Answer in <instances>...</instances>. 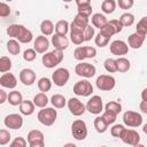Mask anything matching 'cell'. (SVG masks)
<instances>
[{
	"label": "cell",
	"instance_id": "obj_31",
	"mask_svg": "<svg viewBox=\"0 0 147 147\" xmlns=\"http://www.w3.org/2000/svg\"><path fill=\"white\" fill-rule=\"evenodd\" d=\"M7 51L9 52V54L11 55H17L21 52V46L20 42L16 39H10L7 42Z\"/></svg>",
	"mask_w": 147,
	"mask_h": 147
},
{
	"label": "cell",
	"instance_id": "obj_42",
	"mask_svg": "<svg viewBox=\"0 0 147 147\" xmlns=\"http://www.w3.org/2000/svg\"><path fill=\"white\" fill-rule=\"evenodd\" d=\"M124 130H125V126H124V125H122V124H116V125H114V126L110 129V133H111V136L115 137V138H121V136L123 134Z\"/></svg>",
	"mask_w": 147,
	"mask_h": 147
},
{
	"label": "cell",
	"instance_id": "obj_36",
	"mask_svg": "<svg viewBox=\"0 0 147 147\" xmlns=\"http://www.w3.org/2000/svg\"><path fill=\"white\" fill-rule=\"evenodd\" d=\"M10 69H11V60L7 56H1L0 57V72L6 74V72H9Z\"/></svg>",
	"mask_w": 147,
	"mask_h": 147
},
{
	"label": "cell",
	"instance_id": "obj_40",
	"mask_svg": "<svg viewBox=\"0 0 147 147\" xmlns=\"http://www.w3.org/2000/svg\"><path fill=\"white\" fill-rule=\"evenodd\" d=\"M136 32L141 34V36H146L147 34V16H144L137 24L136 28Z\"/></svg>",
	"mask_w": 147,
	"mask_h": 147
},
{
	"label": "cell",
	"instance_id": "obj_37",
	"mask_svg": "<svg viewBox=\"0 0 147 147\" xmlns=\"http://www.w3.org/2000/svg\"><path fill=\"white\" fill-rule=\"evenodd\" d=\"M119 22L123 26H131L134 23V15L131 13H124L119 16Z\"/></svg>",
	"mask_w": 147,
	"mask_h": 147
},
{
	"label": "cell",
	"instance_id": "obj_24",
	"mask_svg": "<svg viewBox=\"0 0 147 147\" xmlns=\"http://www.w3.org/2000/svg\"><path fill=\"white\" fill-rule=\"evenodd\" d=\"M54 30H55V26H54V24H53L52 21L45 20V21L41 22V24H40V31H41L42 36H45V37L52 36L53 32H54Z\"/></svg>",
	"mask_w": 147,
	"mask_h": 147
},
{
	"label": "cell",
	"instance_id": "obj_1",
	"mask_svg": "<svg viewBox=\"0 0 147 147\" xmlns=\"http://www.w3.org/2000/svg\"><path fill=\"white\" fill-rule=\"evenodd\" d=\"M7 34L22 44H29L33 39L32 32L22 24H10L7 28Z\"/></svg>",
	"mask_w": 147,
	"mask_h": 147
},
{
	"label": "cell",
	"instance_id": "obj_45",
	"mask_svg": "<svg viewBox=\"0 0 147 147\" xmlns=\"http://www.w3.org/2000/svg\"><path fill=\"white\" fill-rule=\"evenodd\" d=\"M10 140V133L6 129L0 130V145H7Z\"/></svg>",
	"mask_w": 147,
	"mask_h": 147
},
{
	"label": "cell",
	"instance_id": "obj_9",
	"mask_svg": "<svg viewBox=\"0 0 147 147\" xmlns=\"http://www.w3.org/2000/svg\"><path fill=\"white\" fill-rule=\"evenodd\" d=\"M75 72L83 78H91L95 75L96 69L93 64L87 63V62H80L75 67Z\"/></svg>",
	"mask_w": 147,
	"mask_h": 147
},
{
	"label": "cell",
	"instance_id": "obj_39",
	"mask_svg": "<svg viewBox=\"0 0 147 147\" xmlns=\"http://www.w3.org/2000/svg\"><path fill=\"white\" fill-rule=\"evenodd\" d=\"M44 140V133L39 130H31L28 133V142H33V141H39Z\"/></svg>",
	"mask_w": 147,
	"mask_h": 147
},
{
	"label": "cell",
	"instance_id": "obj_15",
	"mask_svg": "<svg viewBox=\"0 0 147 147\" xmlns=\"http://www.w3.org/2000/svg\"><path fill=\"white\" fill-rule=\"evenodd\" d=\"M84 30L77 25H75L72 22L70 23V40L75 44V45H82L83 41H85L84 39Z\"/></svg>",
	"mask_w": 147,
	"mask_h": 147
},
{
	"label": "cell",
	"instance_id": "obj_5",
	"mask_svg": "<svg viewBox=\"0 0 147 147\" xmlns=\"http://www.w3.org/2000/svg\"><path fill=\"white\" fill-rule=\"evenodd\" d=\"M96 87L100 91H111L116 85V79L110 75H100L95 80Z\"/></svg>",
	"mask_w": 147,
	"mask_h": 147
},
{
	"label": "cell",
	"instance_id": "obj_26",
	"mask_svg": "<svg viewBox=\"0 0 147 147\" xmlns=\"http://www.w3.org/2000/svg\"><path fill=\"white\" fill-rule=\"evenodd\" d=\"M48 102H49L48 96L46 95V93H42V92L36 94L34 98H33V103H34V106H36V107H39V108H41V109H42V108H46V106H47Z\"/></svg>",
	"mask_w": 147,
	"mask_h": 147
},
{
	"label": "cell",
	"instance_id": "obj_18",
	"mask_svg": "<svg viewBox=\"0 0 147 147\" xmlns=\"http://www.w3.org/2000/svg\"><path fill=\"white\" fill-rule=\"evenodd\" d=\"M52 45L54 46V49H59L63 52L69 46V39L65 36H59L55 33L52 37Z\"/></svg>",
	"mask_w": 147,
	"mask_h": 147
},
{
	"label": "cell",
	"instance_id": "obj_59",
	"mask_svg": "<svg viewBox=\"0 0 147 147\" xmlns=\"http://www.w3.org/2000/svg\"><path fill=\"white\" fill-rule=\"evenodd\" d=\"M142 131H144V133H146V134H147V123L142 126Z\"/></svg>",
	"mask_w": 147,
	"mask_h": 147
},
{
	"label": "cell",
	"instance_id": "obj_4",
	"mask_svg": "<svg viewBox=\"0 0 147 147\" xmlns=\"http://www.w3.org/2000/svg\"><path fill=\"white\" fill-rule=\"evenodd\" d=\"M71 133L76 140H84L87 137V125L83 119H76L71 124Z\"/></svg>",
	"mask_w": 147,
	"mask_h": 147
},
{
	"label": "cell",
	"instance_id": "obj_14",
	"mask_svg": "<svg viewBox=\"0 0 147 147\" xmlns=\"http://www.w3.org/2000/svg\"><path fill=\"white\" fill-rule=\"evenodd\" d=\"M109 47H110V53L114 55H117L118 57L126 55L129 52V46L123 40H114Z\"/></svg>",
	"mask_w": 147,
	"mask_h": 147
},
{
	"label": "cell",
	"instance_id": "obj_44",
	"mask_svg": "<svg viewBox=\"0 0 147 147\" xmlns=\"http://www.w3.org/2000/svg\"><path fill=\"white\" fill-rule=\"evenodd\" d=\"M100 32L102 33V34H105V36H107V37H109V38H111L114 34H116V31H115V29L113 28V25L109 23V21H108V23L100 30Z\"/></svg>",
	"mask_w": 147,
	"mask_h": 147
},
{
	"label": "cell",
	"instance_id": "obj_49",
	"mask_svg": "<svg viewBox=\"0 0 147 147\" xmlns=\"http://www.w3.org/2000/svg\"><path fill=\"white\" fill-rule=\"evenodd\" d=\"M84 47V52H85V56L86 59H93L96 55V49L94 47L91 46H83Z\"/></svg>",
	"mask_w": 147,
	"mask_h": 147
},
{
	"label": "cell",
	"instance_id": "obj_22",
	"mask_svg": "<svg viewBox=\"0 0 147 147\" xmlns=\"http://www.w3.org/2000/svg\"><path fill=\"white\" fill-rule=\"evenodd\" d=\"M91 21H92V25H93L94 28L100 29V30H101V29H102V28L108 23L107 17H106L105 15L100 14V13H95V14H93V15H92Z\"/></svg>",
	"mask_w": 147,
	"mask_h": 147
},
{
	"label": "cell",
	"instance_id": "obj_17",
	"mask_svg": "<svg viewBox=\"0 0 147 147\" xmlns=\"http://www.w3.org/2000/svg\"><path fill=\"white\" fill-rule=\"evenodd\" d=\"M48 47H49V41H48L47 37H45L42 34L41 36H38L34 39V41H33V49L37 53H39V54L46 53V51L48 49Z\"/></svg>",
	"mask_w": 147,
	"mask_h": 147
},
{
	"label": "cell",
	"instance_id": "obj_10",
	"mask_svg": "<svg viewBox=\"0 0 147 147\" xmlns=\"http://www.w3.org/2000/svg\"><path fill=\"white\" fill-rule=\"evenodd\" d=\"M103 109V103H102V99L99 95H93L92 98L88 99L87 103H86V110L93 115H99L101 114Z\"/></svg>",
	"mask_w": 147,
	"mask_h": 147
},
{
	"label": "cell",
	"instance_id": "obj_3",
	"mask_svg": "<svg viewBox=\"0 0 147 147\" xmlns=\"http://www.w3.org/2000/svg\"><path fill=\"white\" fill-rule=\"evenodd\" d=\"M56 117H57V111L52 107L42 108L41 110L38 111V115H37L38 121L45 126L53 125L56 121Z\"/></svg>",
	"mask_w": 147,
	"mask_h": 147
},
{
	"label": "cell",
	"instance_id": "obj_53",
	"mask_svg": "<svg viewBox=\"0 0 147 147\" xmlns=\"http://www.w3.org/2000/svg\"><path fill=\"white\" fill-rule=\"evenodd\" d=\"M109 23L113 25V28L115 29L116 33H119V32L122 31V29H123V24L119 22V20H111V21H109Z\"/></svg>",
	"mask_w": 147,
	"mask_h": 147
},
{
	"label": "cell",
	"instance_id": "obj_51",
	"mask_svg": "<svg viewBox=\"0 0 147 147\" xmlns=\"http://www.w3.org/2000/svg\"><path fill=\"white\" fill-rule=\"evenodd\" d=\"M10 14V8L7 3L5 2H0V16L1 17H7Z\"/></svg>",
	"mask_w": 147,
	"mask_h": 147
},
{
	"label": "cell",
	"instance_id": "obj_56",
	"mask_svg": "<svg viewBox=\"0 0 147 147\" xmlns=\"http://www.w3.org/2000/svg\"><path fill=\"white\" fill-rule=\"evenodd\" d=\"M139 109L144 114H147V101H141L140 105H139Z\"/></svg>",
	"mask_w": 147,
	"mask_h": 147
},
{
	"label": "cell",
	"instance_id": "obj_19",
	"mask_svg": "<svg viewBox=\"0 0 147 147\" xmlns=\"http://www.w3.org/2000/svg\"><path fill=\"white\" fill-rule=\"evenodd\" d=\"M76 5H77V10H78L77 14H80L86 17H90L92 15L93 9H92V5L90 0H77Z\"/></svg>",
	"mask_w": 147,
	"mask_h": 147
},
{
	"label": "cell",
	"instance_id": "obj_13",
	"mask_svg": "<svg viewBox=\"0 0 147 147\" xmlns=\"http://www.w3.org/2000/svg\"><path fill=\"white\" fill-rule=\"evenodd\" d=\"M3 124L6 127L11 129V130H18L23 125V117L18 114H9L5 117Z\"/></svg>",
	"mask_w": 147,
	"mask_h": 147
},
{
	"label": "cell",
	"instance_id": "obj_46",
	"mask_svg": "<svg viewBox=\"0 0 147 147\" xmlns=\"http://www.w3.org/2000/svg\"><path fill=\"white\" fill-rule=\"evenodd\" d=\"M74 57H75L77 61H83L84 59H86L85 52H84V47H83V46H78V47L74 51Z\"/></svg>",
	"mask_w": 147,
	"mask_h": 147
},
{
	"label": "cell",
	"instance_id": "obj_11",
	"mask_svg": "<svg viewBox=\"0 0 147 147\" xmlns=\"http://www.w3.org/2000/svg\"><path fill=\"white\" fill-rule=\"evenodd\" d=\"M69 111L74 115V116H82L84 115V113L86 111V106L77 98H70L67 102Z\"/></svg>",
	"mask_w": 147,
	"mask_h": 147
},
{
	"label": "cell",
	"instance_id": "obj_43",
	"mask_svg": "<svg viewBox=\"0 0 147 147\" xmlns=\"http://www.w3.org/2000/svg\"><path fill=\"white\" fill-rule=\"evenodd\" d=\"M36 56H37V52L33 49V48H28L24 51L23 53V59L26 61V62H32L36 60Z\"/></svg>",
	"mask_w": 147,
	"mask_h": 147
},
{
	"label": "cell",
	"instance_id": "obj_41",
	"mask_svg": "<svg viewBox=\"0 0 147 147\" xmlns=\"http://www.w3.org/2000/svg\"><path fill=\"white\" fill-rule=\"evenodd\" d=\"M109 40H110V38L107 37V36H105V34H102L101 32H99V33L96 34L95 39H94L95 45H96L98 47H106V46L108 45Z\"/></svg>",
	"mask_w": 147,
	"mask_h": 147
},
{
	"label": "cell",
	"instance_id": "obj_61",
	"mask_svg": "<svg viewBox=\"0 0 147 147\" xmlns=\"http://www.w3.org/2000/svg\"><path fill=\"white\" fill-rule=\"evenodd\" d=\"M101 147H107V146H101Z\"/></svg>",
	"mask_w": 147,
	"mask_h": 147
},
{
	"label": "cell",
	"instance_id": "obj_58",
	"mask_svg": "<svg viewBox=\"0 0 147 147\" xmlns=\"http://www.w3.org/2000/svg\"><path fill=\"white\" fill-rule=\"evenodd\" d=\"M63 147H77L75 144H71V142H68V144H65Z\"/></svg>",
	"mask_w": 147,
	"mask_h": 147
},
{
	"label": "cell",
	"instance_id": "obj_54",
	"mask_svg": "<svg viewBox=\"0 0 147 147\" xmlns=\"http://www.w3.org/2000/svg\"><path fill=\"white\" fill-rule=\"evenodd\" d=\"M29 147H45V141L44 140H39V141L29 142Z\"/></svg>",
	"mask_w": 147,
	"mask_h": 147
},
{
	"label": "cell",
	"instance_id": "obj_23",
	"mask_svg": "<svg viewBox=\"0 0 147 147\" xmlns=\"http://www.w3.org/2000/svg\"><path fill=\"white\" fill-rule=\"evenodd\" d=\"M34 103L33 101H30V100H23V102L20 105V111L21 114L25 115V116H30L34 113Z\"/></svg>",
	"mask_w": 147,
	"mask_h": 147
},
{
	"label": "cell",
	"instance_id": "obj_57",
	"mask_svg": "<svg viewBox=\"0 0 147 147\" xmlns=\"http://www.w3.org/2000/svg\"><path fill=\"white\" fill-rule=\"evenodd\" d=\"M141 100L142 101H147V87L142 90L141 92Z\"/></svg>",
	"mask_w": 147,
	"mask_h": 147
},
{
	"label": "cell",
	"instance_id": "obj_55",
	"mask_svg": "<svg viewBox=\"0 0 147 147\" xmlns=\"http://www.w3.org/2000/svg\"><path fill=\"white\" fill-rule=\"evenodd\" d=\"M6 100H8V94L3 90H0V105L5 103Z\"/></svg>",
	"mask_w": 147,
	"mask_h": 147
},
{
	"label": "cell",
	"instance_id": "obj_60",
	"mask_svg": "<svg viewBox=\"0 0 147 147\" xmlns=\"http://www.w3.org/2000/svg\"><path fill=\"white\" fill-rule=\"evenodd\" d=\"M132 147H145L142 144H138V145H136V146H132Z\"/></svg>",
	"mask_w": 147,
	"mask_h": 147
},
{
	"label": "cell",
	"instance_id": "obj_21",
	"mask_svg": "<svg viewBox=\"0 0 147 147\" xmlns=\"http://www.w3.org/2000/svg\"><path fill=\"white\" fill-rule=\"evenodd\" d=\"M145 38H146V36H141V34L134 32V33L129 36V38H127V46L133 48V49H138V48H140L142 46V44L145 41Z\"/></svg>",
	"mask_w": 147,
	"mask_h": 147
},
{
	"label": "cell",
	"instance_id": "obj_12",
	"mask_svg": "<svg viewBox=\"0 0 147 147\" xmlns=\"http://www.w3.org/2000/svg\"><path fill=\"white\" fill-rule=\"evenodd\" d=\"M119 139L124 144L131 145V146H136V145L140 144V136H139V133L136 130H131V129H125Z\"/></svg>",
	"mask_w": 147,
	"mask_h": 147
},
{
	"label": "cell",
	"instance_id": "obj_32",
	"mask_svg": "<svg viewBox=\"0 0 147 147\" xmlns=\"http://www.w3.org/2000/svg\"><path fill=\"white\" fill-rule=\"evenodd\" d=\"M101 9L105 14H111L116 9V1L115 0H103L101 3Z\"/></svg>",
	"mask_w": 147,
	"mask_h": 147
},
{
	"label": "cell",
	"instance_id": "obj_38",
	"mask_svg": "<svg viewBox=\"0 0 147 147\" xmlns=\"http://www.w3.org/2000/svg\"><path fill=\"white\" fill-rule=\"evenodd\" d=\"M103 67L109 74H114V72L117 71V63H116L115 59H111V57L106 59L105 62H103Z\"/></svg>",
	"mask_w": 147,
	"mask_h": 147
},
{
	"label": "cell",
	"instance_id": "obj_16",
	"mask_svg": "<svg viewBox=\"0 0 147 147\" xmlns=\"http://www.w3.org/2000/svg\"><path fill=\"white\" fill-rule=\"evenodd\" d=\"M20 80L23 85L30 86L36 82V72L32 69L25 68V69L21 70V72H20Z\"/></svg>",
	"mask_w": 147,
	"mask_h": 147
},
{
	"label": "cell",
	"instance_id": "obj_30",
	"mask_svg": "<svg viewBox=\"0 0 147 147\" xmlns=\"http://www.w3.org/2000/svg\"><path fill=\"white\" fill-rule=\"evenodd\" d=\"M116 63H117V71H119V72H126V71L130 70L131 63H130V61L126 57L122 56V57L116 59Z\"/></svg>",
	"mask_w": 147,
	"mask_h": 147
},
{
	"label": "cell",
	"instance_id": "obj_28",
	"mask_svg": "<svg viewBox=\"0 0 147 147\" xmlns=\"http://www.w3.org/2000/svg\"><path fill=\"white\" fill-rule=\"evenodd\" d=\"M9 105L11 106H20L22 102H23V96H22V93L18 92V91H11L9 94H8V100Z\"/></svg>",
	"mask_w": 147,
	"mask_h": 147
},
{
	"label": "cell",
	"instance_id": "obj_52",
	"mask_svg": "<svg viewBox=\"0 0 147 147\" xmlns=\"http://www.w3.org/2000/svg\"><path fill=\"white\" fill-rule=\"evenodd\" d=\"M133 0H118L117 5L119 6V8L122 9H130L133 6Z\"/></svg>",
	"mask_w": 147,
	"mask_h": 147
},
{
	"label": "cell",
	"instance_id": "obj_34",
	"mask_svg": "<svg viewBox=\"0 0 147 147\" xmlns=\"http://www.w3.org/2000/svg\"><path fill=\"white\" fill-rule=\"evenodd\" d=\"M108 126H109V125L102 119L101 116H98V117L94 119V129L96 130V132H99V133H105V132L107 131Z\"/></svg>",
	"mask_w": 147,
	"mask_h": 147
},
{
	"label": "cell",
	"instance_id": "obj_35",
	"mask_svg": "<svg viewBox=\"0 0 147 147\" xmlns=\"http://www.w3.org/2000/svg\"><path fill=\"white\" fill-rule=\"evenodd\" d=\"M88 22H90V18L86 17V16H83V15H80V14H77V15L75 16L74 21H72V23H74L75 25H77V26H79V28H82V29H85L87 25H90Z\"/></svg>",
	"mask_w": 147,
	"mask_h": 147
},
{
	"label": "cell",
	"instance_id": "obj_20",
	"mask_svg": "<svg viewBox=\"0 0 147 147\" xmlns=\"http://www.w3.org/2000/svg\"><path fill=\"white\" fill-rule=\"evenodd\" d=\"M0 85L6 88H15L17 85V79L13 74L6 72L2 74L0 77Z\"/></svg>",
	"mask_w": 147,
	"mask_h": 147
},
{
	"label": "cell",
	"instance_id": "obj_25",
	"mask_svg": "<svg viewBox=\"0 0 147 147\" xmlns=\"http://www.w3.org/2000/svg\"><path fill=\"white\" fill-rule=\"evenodd\" d=\"M105 111H107L114 116H117L122 111V105L119 102H116V101H109L105 106Z\"/></svg>",
	"mask_w": 147,
	"mask_h": 147
},
{
	"label": "cell",
	"instance_id": "obj_27",
	"mask_svg": "<svg viewBox=\"0 0 147 147\" xmlns=\"http://www.w3.org/2000/svg\"><path fill=\"white\" fill-rule=\"evenodd\" d=\"M70 29V24L65 20H61L55 24V33L59 36H65Z\"/></svg>",
	"mask_w": 147,
	"mask_h": 147
},
{
	"label": "cell",
	"instance_id": "obj_8",
	"mask_svg": "<svg viewBox=\"0 0 147 147\" xmlns=\"http://www.w3.org/2000/svg\"><path fill=\"white\" fill-rule=\"evenodd\" d=\"M93 92V86L87 79L78 80L74 85V93L78 96H90Z\"/></svg>",
	"mask_w": 147,
	"mask_h": 147
},
{
	"label": "cell",
	"instance_id": "obj_29",
	"mask_svg": "<svg viewBox=\"0 0 147 147\" xmlns=\"http://www.w3.org/2000/svg\"><path fill=\"white\" fill-rule=\"evenodd\" d=\"M67 100H65V98L62 95V94H54V95H52V98H51V103L53 105V107L54 108H57V109H61V108H63L65 105H67Z\"/></svg>",
	"mask_w": 147,
	"mask_h": 147
},
{
	"label": "cell",
	"instance_id": "obj_47",
	"mask_svg": "<svg viewBox=\"0 0 147 147\" xmlns=\"http://www.w3.org/2000/svg\"><path fill=\"white\" fill-rule=\"evenodd\" d=\"M26 142L28 141L23 137H17L10 142L9 147H26Z\"/></svg>",
	"mask_w": 147,
	"mask_h": 147
},
{
	"label": "cell",
	"instance_id": "obj_33",
	"mask_svg": "<svg viewBox=\"0 0 147 147\" xmlns=\"http://www.w3.org/2000/svg\"><path fill=\"white\" fill-rule=\"evenodd\" d=\"M52 80L47 77H41L39 80H38V88L40 90V92L45 93V92H48L51 88H52Z\"/></svg>",
	"mask_w": 147,
	"mask_h": 147
},
{
	"label": "cell",
	"instance_id": "obj_7",
	"mask_svg": "<svg viewBox=\"0 0 147 147\" xmlns=\"http://www.w3.org/2000/svg\"><path fill=\"white\" fill-rule=\"evenodd\" d=\"M69 78H70V74L67 68H57L52 74V82L59 87L64 86L68 83Z\"/></svg>",
	"mask_w": 147,
	"mask_h": 147
},
{
	"label": "cell",
	"instance_id": "obj_2",
	"mask_svg": "<svg viewBox=\"0 0 147 147\" xmlns=\"http://www.w3.org/2000/svg\"><path fill=\"white\" fill-rule=\"evenodd\" d=\"M63 52L59 51V49H53L52 52L45 53L41 57V62L44 64V67L52 69L55 68L56 65H59L62 61H63Z\"/></svg>",
	"mask_w": 147,
	"mask_h": 147
},
{
	"label": "cell",
	"instance_id": "obj_6",
	"mask_svg": "<svg viewBox=\"0 0 147 147\" xmlns=\"http://www.w3.org/2000/svg\"><path fill=\"white\" fill-rule=\"evenodd\" d=\"M123 122L126 126L130 127H138L142 124V116L141 114L132 110H127L123 114Z\"/></svg>",
	"mask_w": 147,
	"mask_h": 147
},
{
	"label": "cell",
	"instance_id": "obj_48",
	"mask_svg": "<svg viewBox=\"0 0 147 147\" xmlns=\"http://www.w3.org/2000/svg\"><path fill=\"white\" fill-rule=\"evenodd\" d=\"M94 37V28L92 25H87L84 30V39L85 41H90Z\"/></svg>",
	"mask_w": 147,
	"mask_h": 147
},
{
	"label": "cell",
	"instance_id": "obj_50",
	"mask_svg": "<svg viewBox=\"0 0 147 147\" xmlns=\"http://www.w3.org/2000/svg\"><path fill=\"white\" fill-rule=\"evenodd\" d=\"M101 117H102V119H103L108 125H110V124H114V123H115L117 116H114V115H111V114H109V113H107V111H103V114L101 115Z\"/></svg>",
	"mask_w": 147,
	"mask_h": 147
}]
</instances>
